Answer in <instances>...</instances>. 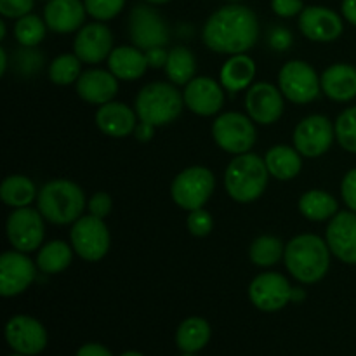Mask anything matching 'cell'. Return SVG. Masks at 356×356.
<instances>
[{
	"label": "cell",
	"instance_id": "obj_1",
	"mask_svg": "<svg viewBox=\"0 0 356 356\" xmlns=\"http://www.w3.org/2000/svg\"><path fill=\"white\" fill-rule=\"evenodd\" d=\"M259 38V21L254 10L240 3H229L216 10L204 24L202 40L219 54H243Z\"/></svg>",
	"mask_w": 356,
	"mask_h": 356
},
{
	"label": "cell",
	"instance_id": "obj_2",
	"mask_svg": "<svg viewBox=\"0 0 356 356\" xmlns=\"http://www.w3.org/2000/svg\"><path fill=\"white\" fill-rule=\"evenodd\" d=\"M330 249L323 238L312 233L294 236L285 245L284 261L287 271L298 282L306 285L316 284L330 268Z\"/></svg>",
	"mask_w": 356,
	"mask_h": 356
},
{
	"label": "cell",
	"instance_id": "obj_3",
	"mask_svg": "<svg viewBox=\"0 0 356 356\" xmlns=\"http://www.w3.org/2000/svg\"><path fill=\"white\" fill-rule=\"evenodd\" d=\"M37 205L44 219L52 225H70L82 218L87 207L83 190L68 179L49 181L38 190Z\"/></svg>",
	"mask_w": 356,
	"mask_h": 356
},
{
	"label": "cell",
	"instance_id": "obj_4",
	"mask_svg": "<svg viewBox=\"0 0 356 356\" xmlns=\"http://www.w3.org/2000/svg\"><path fill=\"white\" fill-rule=\"evenodd\" d=\"M266 162L254 153L235 155L225 172V188L229 197L238 204L256 202L268 186Z\"/></svg>",
	"mask_w": 356,
	"mask_h": 356
},
{
	"label": "cell",
	"instance_id": "obj_5",
	"mask_svg": "<svg viewBox=\"0 0 356 356\" xmlns=\"http://www.w3.org/2000/svg\"><path fill=\"white\" fill-rule=\"evenodd\" d=\"M184 97L179 90L167 82H153L143 87L136 97V113L139 120L148 122L155 127L170 124L181 115Z\"/></svg>",
	"mask_w": 356,
	"mask_h": 356
},
{
	"label": "cell",
	"instance_id": "obj_6",
	"mask_svg": "<svg viewBox=\"0 0 356 356\" xmlns=\"http://www.w3.org/2000/svg\"><path fill=\"white\" fill-rule=\"evenodd\" d=\"M216 188V177L207 167L195 165L181 170L172 181L170 195L174 204L191 212L202 209L212 197Z\"/></svg>",
	"mask_w": 356,
	"mask_h": 356
},
{
	"label": "cell",
	"instance_id": "obj_7",
	"mask_svg": "<svg viewBox=\"0 0 356 356\" xmlns=\"http://www.w3.org/2000/svg\"><path fill=\"white\" fill-rule=\"evenodd\" d=\"M252 118L236 111L219 115L212 124V136L216 145L232 155H243L256 145V127Z\"/></svg>",
	"mask_w": 356,
	"mask_h": 356
},
{
	"label": "cell",
	"instance_id": "obj_8",
	"mask_svg": "<svg viewBox=\"0 0 356 356\" xmlns=\"http://www.w3.org/2000/svg\"><path fill=\"white\" fill-rule=\"evenodd\" d=\"M278 87L292 103L308 104L318 97L322 83L312 65L301 59H292L282 66L278 73Z\"/></svg>",
	"mask_w": 356,
	"mask_h": 356
},
{
	"label": "cell",
	"instance_id": "obj_9",
	"mask_svg": "<svg viewBox=\"0 0 356 356\" xmlns=\"http://www.w3.org/2000/svg\"><path fill=\"white\" fill-rule=\"evenodd\" d=\"M72 247L83 261L97 263L110 250V232L103 219L96 216H82L76 219L70 232Z\"/></svg>",
	"mask_w": 356,
	"mask_h": 356
},
{
	"label": "cell",
	"instance_id": "obj_10",
	"mask_svg": "<svg viewBox=\"0 0 356 356\" xmlns=\"http://www.w3.org/2000/svg\"><path fill=\"white\" fill-rule=\"evenodd\" d=\"M7 238L16 250L33 252L42 245L45 236L44 216L31 207L14 209L7 218Z\"/></svg>",
	"mask_w": 356,
	"mask_h": 356
},
{
	"label": "cell",
	"instance_id": "obj_11",
	"mask_svg": "<svg viewBox=\"0 0 356 356\" xmlns=\"http://www.w3.org/2000/svg\"><path fill=\"white\" fill-rule=\"evenodd\" d=\"M129 33L136 47L148 51L153 47H165L169 42V28L163 17L153 7L141 3L132 9L129 16Z\"/></svg>",
	"mask_w": 356,
	"mask_h": 356
},
{
	"label": "cell",
	"instance_id": "obj_12",
	"mask_svg": "<svg viewBox=\"0 0 356 356\" xmlns=\"http://www.w3.org/2000/svg\"><path fill=\"white\" fill-rule=\"evenodd\" d=\"M336 138V127L325 115L302 118L294 131V148L306 159H316L327 153Z\"/></svg>",
	"mask_w": 356,
	"mask_h": 356
},
{
	"label": "cell",
	"instance_id": "obj_13",
	"mask_svg": "<svg viewBox=\"0 0 356 356\" xmlns=\"http://www.w3.org/2000/svg\"><path fill=\"white\" fill-rule=\"evenodd\" d=\"M37 263L21 250H7L0 256V294L3 298L19 296L37 278Z\"/></svg>",
	"mask_w": 356,
	"mask_h": 356
},
{
	"label": "cell",
	"instance_id": "obj_14",
	"mask_svg": "<svg viewBox=\"0 0 356 356\" xmlns=\"http://www.w3.org/2000/svg\"><path fill=\"white\" fill-rule=\"evenodd\" d=\"M292 287L280 273L257 275L249 285V298L257 309L266 313L278 312L291 302Z\"/></svg>",
	"mask_w": 356,
	"mask_h": 356
},
{
	"label": "cell",
	"instance_id": "obj_15",
	"mask_svg": "<svg viewBox=\"0 0 356 356\" xmlns=\"http://www.w3.org/2000/svg\"><path fill=\"white\" fill-rule=\"evenodd\" d=\"M245 110L254 122L271 125L284 113V94L270 82H257L245 94Z\"/></svg>",
	"mask_w": 356,
	"mask_h": 356
},
{
	"label": "cell",
	"instance_id": "obj_16",
	"mask_svg": "<svg viewBox=\"0 0 356 356\" xmlns=\"http://www.w3.org/2000/svg\"><path fill=\"white\" fill-rule=\"evenodd\" d=\"M113 51V33L101 21L83 24L73 42V52L87 65H97L110 58Z\"/></svg>",
	"mask_w": 356,
	"mask_h": 356
},
{
	"label": "cell",
	"instance_id": "obj_17",
	"mask_svg": "<svg viewBox=\"0 0 356 356\" xmlns=\"http://www.w3.org/2000/svg\"><path fill=\"white\" fill-rule=\"evenodd\" d=\"M6 339L16 353L33 356L47 346V332L38 320L26 315H16L7 322Z\"/></svg>",
	"mask_w": 356,
	"mask_h": 356
},
{
	"label": "cell",
	"instance_id": "obj_18",
	"mask_svg": "<svg viewBox=\"0 0 356 356\" xmlns=\"http://www.w3.org/2000/svg\"><path fill=\"white\" fill-rule=\"evenodd\" d=\"M325 242L344 264H356V212H337L327 225Z\"/></svg>",
	"mask_w": 356,
	"mask_h": 356
},
{
	"label": "cell",
	"instance_id": "obj_19",
	"mask_svg": "<svg viewBox=\"0 0 356 356\" xmlns=\"http://www.w3.org/2000/svg\"><path fill=\"white\" fill-rule=\"evenodd\" d=\"M184 104L190 111L200 117H212L219 113L225 104L222 86L211 76H195L184 87Z\"/></svg>",
	"mask_w": 356,
	"mask_h": 356
},
{
	"label": "cell",
	"instance_id": "obj_20",
	"mask_svg": "<svg viewBox=\"0 0 356 356\" xmlns=\"http://www.w3.org/2000/svg\"><path fill=\"white\" fill-rule=\"evenodd\" d=\"M343 19L329 7L312 6L299 14V30L312 42H334L343 33Z\"/></svg>",
	"mask_w": 356,
	"mask_h": 356
},
{
	"label": "cell",
	"instance_id": "obj_21",
	"mask_svg": "<svg viewBox=\"0 0 356 356\" xmlns=\"http://www.w3.org/2000/svg\"><path fill=\"white\" fill-rule=\"evenodd\" d=\"M118 92V79L110 70H86L76 80V94L80 99L87 101L90 104H103L113 101Z\"/></svg>",
	"mask_w": 356,
	"mask_h": 356
},
{
	"label": "cell",
	"instance_id": "obj_22",
	"mask_svg": "<svg viewBox=\"0 0 356 356\" xmlns=\"http://www.w3.org/2000/svg\"><path fill=\"white\" fill-rule=\"evenodd\" d=\"M86 3L82 0H49L44 9V21L56 33L80 30L86 21Z\"/></svg>",
	"mask_w": 356,
	"mask_h": 356
},
{
	"label": "cell",
	"instance_id": "obj_23",
	"mask_svg": "<svg viewBox=\"0 0 356 356\" xmlns=\"http://www.w3.org/2000/svg\"><path fill=\"white\" fill-rule=\"evenodd\" d=\"M96 125L103 134L111 136V138H127L136 131L138 113L127 104L110 101L97 108Z\"/></svg>",
	"mask_w": 356,
	"mask_h": 356
},
{
	"label": "cell",
	"instance_id": "obj_24",
	"mask_svg": "<svg viewBox=\"0 0 356 356\" xmlns=\"http://www.w3.org/2000/svg\"><path fill=\"white\" fill-rule=\"evenodd\" d=\"M320 83L329 99L346 103L356 97V68L346 63H336L322 73Z\"/></svg>",
	"mask_w": 356,
	"mask_h": 356
},
{
	"label": "cell",
	"instance_id": "obj_25",
	"mask_svg": "<svg viewBox=\"0 0 356 356\" xmlns=\"http://www.w3.org/2000/svg\"><path fill=\"white\" fill-rule=\"evenodd\" d=\"M145 51H141L136 45H122L111 51L108 58V70L117 76L118 80H132L141 79L148 70Z\"/></svg>",
	"mask_w": 356,
	"mask_h": 356
},
{
	"label": "cell",
	"instance_id": "obj_26",
	"mask_svg": "<svg viewBox=\"0 0 356 356\" xmlns=\"http://www.w3.org/2000/svg\"><path fill=\"white\" fill-rule=\"evenodd\" d=\"M256 76V63L247 54H235L222 65L219 80L228 92H240L252 83Z\"/></svg>",
	"mask_w": 356,
	"mask_h": 356
},
{
	"label": "cell",
	"instance_id": "obj_27",
	"mask_svg": "<svg viewBox=\"0 0 356 356\" xmlns=\"http://www.w3.org/2000/svg\"><path fill=\"white\" fill-rule=\"evenodd\" d=\"M301 153L296 148L287 145H277L268 149L264 162H266L268 172L278 181H291L301 172L302 159Z\"/></svg>",
	"mask_w": 356,
	"mask_h": 356
},
{
	"label": "cell",
	"instance_id": "obj_28",
	"mask_svg": "<svg viewBox=\"0 0 356 356\" xmlns=\"http://www.w3.org/2000/svg\"><path fill=\"white\" fill-rule=\"evenodd\" d=\"M339 211L336 198L323 190H309L299 198V212L309 221H327Z\"/></svg>",
	"mask_w": 356,
	"mask_h": 356
},
{
	"label": "cell",
	"instance_id": "obj_29",
	"mask_svg": "<svg viewBox=\"0 0 356 356\" xmlns=\"http://www.w3.org/2000/svg\"><path fill=\"white\" fill-rule=\"evenodd\" d=\"M211 339V325L200 316H190L179 325L176 334L177 348L184 353H197L207 346Z\"/></svg>",
	"mask_w": 356,
	"mask_h": 356
},
{
	"label": "cell",
	"instance_id": "obj_30",
	"mask_svg": "<svg viewBox=\"0 0 356 356\" xmlns=\"http://www.w3.org/2000/svg\"><path fill=\"white\" fill-rule=\"evenodd\" d=\"M37 197L38 191L33 181L26 176H21V174L6 177L0 184V198H2L3 204L13 209L28 207Z\"/></svg>",
	"mask_w": 356,
	"mask_h": 356
},
{
	"label": "cell",
	"instance_id": "obj_31",
	"mask_svg": "<svg viewBox=\"0 0 356 356\" xmlns=\"http://www.w3.org/2000/svg\"><path fill=\"white\" fill-rule=\"evenodd\" d=\"M73 247L63 240H52V242L42 245L37 254V266L42 273L56 275L65 271L72 264Z\"/></svg>",
	"mask_w": 356,
	"mask_h": 356
},
{
	"label": "cell",
	"instance_id": "obj_32",
	"mask_svg": "<svg viewBox=\"0 0 356 356\" xmlns=\"http://www.w3.org/2000/svg\"><path fill=\"white\" fill-rule=\"evenodd\" d=\"M195 72H197V61L190 49L177 45L169 51L165 73L170 82L176 86H186L190 80L195 79Z\"/></svg>",
	"mask_w": 356,
	"mask_h": 356
},
{
	"label": "cell",
	"instance_id": "obj_33",
	"mask_svg": "<svg viewBox=\"0 0 356 356\" xmlns=\"http://www.w3.org/2000/svg\"><path fill=\"white\" fill-rule=\"evenodd\" d=\"M284 254H285L284 242H282L280 238H277V236H271V235L257 236L249 249L250 261H252L256 266H261V268L275 266V264L284 257Z\"/></svg>",
	"mask_w": 356,
	"mask_h": 356
},
{
	"label": "cell",
	"instance_id": "obj_34",
	"mask_svg": "<svg viewBox=\"0 0 356 356\" xmlns=\"http://www.w3.org/2000/svg\"><path fill=\"white\" fill-rule=\"evenodd\" d=\"M82 75V61L76 54H61L49 66V79L56 86H70Z\"/></svg>",
	"mask_w": 356,
	"mask_h": 356
},
{
	"label": "cell",
	"instance_id": "obj_35",
	"mask_svg": "<svg viewBox=\"0 0 356 356\" xmlns=\"http://www.w3.org/2000/svg\"><path fill=\"white\" fill-rule=\"evenodd\" d=\"M45 28H47L45 21H42L35 14H26L17 19L16 26H14V35L23 47H37L45 38Z\"/></svg>",
	"mask_w": 356,
	"mask_h": 356
},
{
	"label": "cell",
	"instance_id": "obj_36",
	"mask_svg": "<svg viewBox=\"0 0 356 356\" xmlns=\"http://www.w3.org/2000/svg\"><path fill=\"white\" fill-rule=\"evenodd\" d=\"M334 127H336V139L341 148L356 153V106L344 110L337 117Z\"/></svg>",
	"mask_w": 356,
	"mask_h": 356
},
{
	"label": "cell",
	"instance_id": "obj_37",
	"mask_svg": "<svg viewBox=\"0 0 356 356\" xmlns=\"http://www.w3.org/2000/svg\"><path fill=\"white\" fill-rule=\"evenodd\" d=\"M89 16L97 21H110L120 14L125 0H83Z\"/></svg>",
	"mask_w": 356,
	"mask_h": 356
},
{
	"label": "cell",
	"instance_id": "obj_38",
	"mask_svg": "<svg viewBox=\"0 0 356 356\" xmlns=\"http://www.w3.org/2000/svg\"><path fill=\"white\" fill-rule=\"evenodd\" d=\"M214 228V219H212L211 212L205 211L204 207L191 211L188 214V229L193 236H207Z\"/></svg>",
	"mask_w": 356,
	"mask_h": 356
},
{
	"label": "cell",
	"instance_id": "obj_39",
	"mask_svg": "<svg viewBox=\"0 0 356 356\" xmlns=\"http://www.w3.org/2000/svg\"><path fill=\"white\" fill-rule=\"evenodd\" d=\"M17 52L19 54H17L16 61L21 75H33L44 65V56H40V52L35 51L33 47H24Z\"/></svg>",
	"mask_w": 356,
	"mask_h": 356
},
{
	"label": "cell",
	"instance_id": "obj_40",
	"mask_svg": "<svg viewBox=\"0 0 356 356\" xmlns=\"http://www.w3.org/2000/svg\"><path fill=\"white\" fill-rule=\"evenodd\" d=\"M35 0H0V14L6 17H19L30 14V10L33 9Z\"/></svg>",
	"mask_w": 356,
	"mask_h": 356
},
{
	"label": "cell",
	"instance_id": "obj_41",
	"mask_svg": "<svg viewBox=\"0 0 356 356\" xmlns=\"http://www.w3.org/2000/svg\"><path fill=\"white\" fill-rule=\"evenodd\" d=\"M87 209H89V212L92 216L104 219L106 216H110L111 209H113V200H111L110 195L104 193V191H97V193H94L92 197H90Z\"/></svg>",
	"mask_w": 356,
	"mask_h": 356
},
{
	"label": "cell",
	"instance_id": "obj_42",
	"mask_svg": "<svg viewBox=\"0 0 356 356\" xmlns=\"http://www.w3.org/2000/svg\"><path fill=\"white\" fill-rule=\"evenodd\" d=\"M341 195L350 211L356 212V169H351L341 183Z\"/></svg>",
	"mask_w": 356,
	"mask_h": 356
},
{
	"label": "cell",
	"instance_id": "obj_43",
	"mask_svg": "<svg viewBox=\"0 0 356 356\" xmlns=\"http://www.w3.org/2000/svg\"><path fill=\"white\" fill-rule=\"evenodd\" d=\"M271 9L280 17H292L302 13V0H271Z\"/></svg>",
	"mask_w": 356,
	"mask_h": 356
},
{
	"label": "cell",
	"instance_id": "obj_44",
	"mask_svg": "<svg viewBox=\"0 0 356 356\" xmlns=\"http://www.w3.org/2000/svg\"><path fill=\"white\" fill-rule=\"evenodd\" d=\"M292 44V35L289 33V30L278 26L273 28L270 33V45L275 51H287Z\"/></svg>",
	"mask_w": 356,
	"mask_h": 356
},
{
	"label": "cell",
	"instance_id": "obj_45",
	"mask_svg": "<svg viewBox=\"0 0 356 356\" xmlns=\"http://www.w3.org/2000/svg\"><path fill=\"white\" fill-rule=\"evenodd\" d=\"M145 54L149 68H165L167 58H169V52L165 51V47L148 49V51H145Z\"/></svg>",
	"mask_w": 356,
	"mask_h": 356
},
{
	"label": "cell",
	"instance_id": "obj_46",
	"mask_svg": "<svg viewBox=\"0 0 356 356\" xmlns=\"http://www.w3.org/2000/svg\"><path fill=\"white\" fill-rule=\"evenodd\" d=\"M134 136H136V139L141 143L149 141V139L155 136V125L148 124V122H139V124L136 125Z\"/></svg>",
	"mask_w": 356,
	"mask_h": 356
},
{
	"label": "cell",
	"instance_id": "obj_47",
	"mask_svg": "<svg viewBox=\"0 0 356 356\" xmlns=\"http://www.w3.org/2000/svg\"><path fill=\"white\" fill-rule=\"evenodd\" d=\"M76 356H113V355H111L106 348L101 346V344L90 343L80 348V350L76 351Z\"/></svg>",
	"mask_w": 356,
	"mask_h": 356
},
{
	"label": "cell",
	"instance_id": "obj_48",
	"mask_svg": "<svg viewBox=\"0 0 356 356\" xmlns=\"http://www.w3.org/2000/svg\"><path fill=\"white\" fill-rule=\"evenodd\" d=\"M343 16L346 17L348 23H351L356 26V0H343Z\"/></svg>",
	"mask_w": 356,
	"mask_h": 356
},
{
	"label": "cell",
	"instance_id": "obj_49",
	"mask_svg": "<svg viewBox=\"0 0 356 356\" xmlns=\"http://www.w3.org/2000/svg\"><path fill=\"white\" fill-rule=\"evenodd\" d=\"M306 299V292L299 287H292V296L291 301L292 302H302Z\"/></svg>",
	"mask_w": 356,
	"mask_h": 356
},
{
	"label": "cell",
	"instance_id": "obj_50",
	"mask_svg": "<svg viewBox=\"0 0 356 356\" xmlns=\"http://www.w3.org/2000/svg\"><path fill=\"white\" fill-rule=\"evenodd\" d=\"M7 72V51L0 49V75H6Z\"/></svg>",
	"mask_w": 356,
	"mask_h": 356
},
{
	"label": "cell",
	"instance_id": "obj_51",
	"mask_svg": "<svg viewBox=\"0 0 356 356\" xmlns=\"http://www.w3.org/2000/svg\"><path fill=\"white\" fill-rule=\"evenodd\" d=\"M0 38H6V23L3 21H0Z\"/></svg>",
	"mask_w": 356,
	"mask_h": 356
},
{
	"label": "cell",
	"instance_id": "obj_52",
	"mask_svg": "<svg viewBox=\"0 0 356 356\" xmlns=\"http://www.w3.org/2000/svg\"><path fill=\"white\" fill-rule=\"evenodd\" d=\"M145 2L153 3V6H160V3H167V2H170V0H145Z\"/></svg>",
	"mask_w": 356,
	"mask_h": 356
},
{
	"label": "cell",
	"instance_id": "obj_53",
	"mask_svg": "<svg viewBox=\"0 0 356 356\" xmlns=\"http://www.w3.org/2000/svg\"><path fill=\"white\" fill-rule=\"evenodd\" d=\"M122 356H145V355L138 353V351H127V353H124Z\"/></svg>",
	"mask_w": 356,
	"mask_h": 356
},
{
	"label": "cell",
	"instance_id": "obj_54",
	"mask_svg": "<svg viewBox=\"0 0 356 356\" xmlns=\"http://www.w3.org/2000/svg\"><path fill=\"white\" fill-rule=\"evenodd\" d=\"M183 356H197V355H195V353H184Z\"/></svg>",
	"mask_w": 356,
	"mask_h": 356
},
{
	"label": "cell",
	"instance_id": "obj_55",
	"mask_svg": "<svg viewBox=\"0 0 356 356\" xmlns=\"http://www.w3.org/2000/svg\"><path fill=\"white\" fill-rule=\"evenodd\" d=\"M10 356H26V355H21V353H17V355H10Z\"/></svg>",
	"mask_w": 356,
	"mask_h": 356
},
{
	"label": "cell",
	"instance_id": "obj_56",
	"mask_svg": "<svg viewBox=\"0 0 356 356\" xmlns=\"http://www.w3.org/2000/svg\"><path fill=\"white\" fill-rule=\"evenodd\" d=\"M229 2H238V0H229Z\"/></svg>",
	"mask_w": 356,
	"mask_h": 356
}]
</instances>
